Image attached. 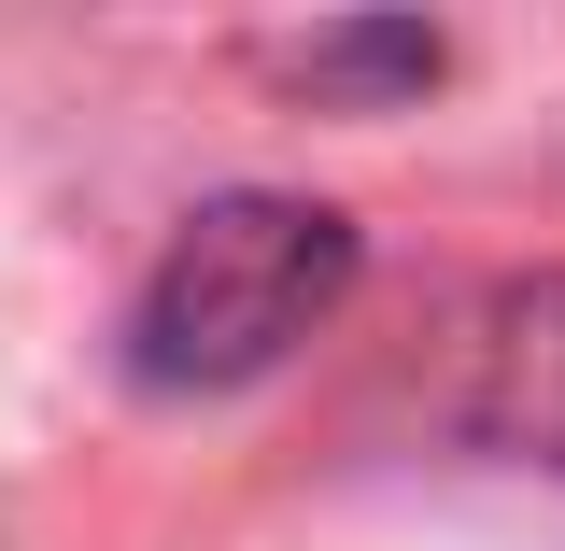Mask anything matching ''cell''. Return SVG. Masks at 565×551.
I'll return each instance as SVG.
<instances>
[{
  "label": "cell",
  "instance_id": "6da1fadb",
  "mask_svg": "<svg viewBox=\"0 0 565 551\" xmlns=\"http://www.w3.org/2000/svg\"><path fill=\"white\" fill-rule=\"evenodd\" d=\"M340 297H353V226L326 199H282V184L199 199L128 297V382L141 396H241Z\"/></svg>",
  "mask_w": 565,
  "mask_h": 551
},
{
  "label": "cell",
  "instance_id": "7a4b0ae2",
  "mask_svg": "<svg viewBox=\"0 0 565 551\" xmlns=\"http://www.w3.org/2000/svg\"><path fill=\"white\" fill-rule=\"evenodd\" d=\"M467 424L494 453H523V467L565 481V269L509 283L481 311V340H467Z\"/></svg>",
  "mask_w": 565,
  "mask_h": 551
},
{
  "label": "cell",
  "instance_id": "3957f363",
  "mask_svg": "<svg viewBox=\"0 0 565 551\" xmlns=\"http://www.w3.org/2000/svg\"><path fill=\"white\" fill-rule=\"evenodd\" d=\"M297 71H340V85H424V71H438V29H326Z\"/></svg>",
  "mask_w": 565,
  "mask_h": 551
}]
</instances>
